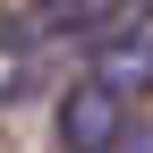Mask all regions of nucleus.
I'll return each mask as SVG.
<instances>
[{
    "label": "nucleus",
    "instance_id": "nucleus-1",
    "mask_svg": "<svg viewBox=\"0 0 153 153\" xmlns=\"http://www.w3.org/2000/svg\"><path fill=\"white\" fill-rule=\"evenodd\" d=\"M128 26H153L145 0H34L9 26V43L17 51H34V43H111V34H128Z\"/></svg>",
    "mask_w": 153,
    "mask_h": 153
},
{
    "label": "nucleus",
    "instance_id": "nucleus-2",
    "mask_svg": "<svg viewBox=\"0 0 153 153\" xmlns=\"http://www.w3.org/2000/svg\"><path fill=\"white\" fill-rule=\"evenodd\" d=\"M128 128H136V102H119L102 76L68 85V94H60V111H51V136H60V153H111Z\"/></svg>",
    "mask_w": 153,
    "mask_h": 153
},
{
    "label": "nucleus",
    "instance_id": "nucleus-3",
    "mask_svg": "<svg viewBox=\"0 0 153 153\" xmlns=\"http://www.w3.org/2000/svg\"><path fill=\"white\" fill-rule=\"evenodd\" d=\"M94 76H102L119 102L153 94V26H128V34H111V43H94Z\"/></svg>",
    "mask_w": 153,
    "mask_h": 153
},
{
    "label": "nucleus",
    "instance_id": "nucleus-4",
    "mask_svg": "<svg viewBox=\"0 0 153 153\" xmlns=\"http://www.w3.org/2000/svg\"><path fill=\"white\" fill-rule=\"evenodd\" d=\"M111 153H153V119H136V128H128V136L111 145Z\"/></svg>",
    "mask_w": 153,
    "mask_h": 153
}]
</instances>
